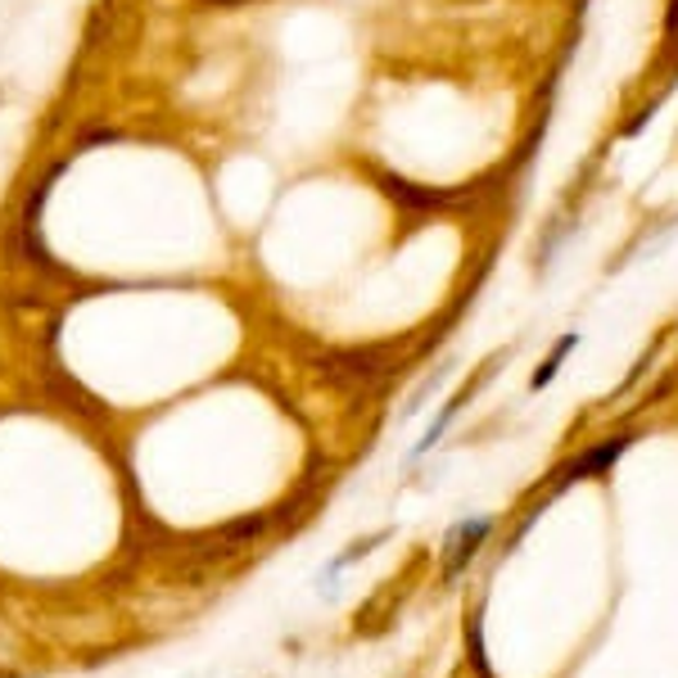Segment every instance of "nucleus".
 I'll use <instances>...</instances> for the list:
<instances>
[{"label": "nucleus", "instance_id": "f03ea898", "mask_svg": "<svg viewBox=\"0 0 678 678\" xmlns=\"http://www.w3.org/2000/svg\"><path fill=\"white\" fill-rule=\"evenodd\" d=\"M489 529H493V516H466L462 525H452L448 543H443V575H457L462 565L479 552V543L489 539Z\"/></svg>", "mask_w": 678, "mask_h": 678}, {"label": "nucleus", "instance_id": "20e7f679", "mask_svg": "<svg viewBox=\"0 0 678 678\" xmlns=\"http://www.w3.org/2000/svg\"><path fill=\"white\" fill-rule=\"evenodd\" d=\"M575 349H579V330H570V335H561V339H556V344H552V353L543 357V366H539V372H533L529 389H548V385L556 380V372H561V366H565V357H570Z\"/></svg>", "mask_w": 678, "mask_h": 678}, {"label": "nucleus", "instance_id": "f257e3e1", "mask_svg": "<svg viewBox=\"0 0 678 678\" xmlns=\"http://www.w3.org/2000/svg\"><path fill=\"white\" fill-rule=\"evenodd\" d=\"M629 443H633V435H615L611 443L588 448L583 457H575L570 466H561V475H556V493H561V489H570V485H579V479H588V475L611 470L619 457H625V448H629Z\"/></svg>", "mask_w": 678, "mask_h": 678}, {"label": "nucleus", "instance_id": "7ed1b4c3", "mask_svg": "<svg viewBox=\"0 0 678 678\" xmlns=\"http://www.w3.org/2000/svg\"><path fill=\"white\" fill-rule=\"evenodd\" d=\"M462 407H466V393H457V399H452V403H448V407H443V412H439V416L430 420V430H426V435H420V439H416V448L407 452V466H416V462H420V457H426V452H430V448H435V443L443 439V430L452 426V416H457Z\"/></svg>", "mask_w": 678, "mask_h": 678}]
</instances>
